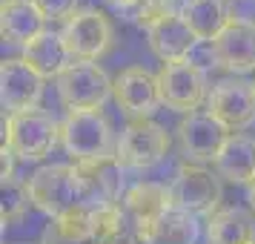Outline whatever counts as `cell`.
Instances as JSON below:
<instances>
[{"label": "cell", "instance_id": "cell-1", "mask_svg": "<svg viewBox=\"0 0 255 244\" xmlns=\"http://www.w3.org/2000/svg\"><path fill=\"white\" fill-rule=\"evenodd\" d=\"M60 147L72 164H95L115 158L118 138L101 109H69L60 121Z\"/></svg>", "mask_w": 255, "mask_h": 244}, {"label": "cell", "instance_id": "cell-2", "mask_svg": "<svg viewBox=\"0 0 255 244\" xmlns=\"http://www.w3.org/2000/svg\"><path fill=\"white\" fill-rule=\"evenodd\" d=\"M29 196L40 213L55 219L78 204L92 207L89 184L75 164H46L29 175Z\"/></svg>", "mask_w": 255, "mask_h": 244}, {"label": "cell", "instance_id": "cell-3", "mask_svg": "<svg viewBox=\"0 0 255 244\" xmlns=\"http://www.w3.org/2000/svg\"><path fill=\"white\" fill-rule=\"evenodd\" d=\"M60 144V124L43 109L3 115V147L20 161H43Z\"/></svg>", "mask_w": 255, "mask_h": 244}, {"label": "cell", "instance_id": "cell-4", "mask_svg": "<svg viewBox=\"0 0 255 244\" xmlns=\"http://www.w3.org/2000/svg\"><path fill=\"white\" fill-rule=\"evenodd\" d=\"M221 175L207 170L204 164H181L175 178L169 181V201L172 210L186 216H215L221 210Z\"/></svg>", "mask_w": 255, "mask_h": 244}, {"label": "cell", "instance_id": "cell-5", "mask_svg": "<svg viewBox=\"0 0 255 244\" xmlns=\"http://www.w3.org/2000/svg\"><path fill=\"white\" fill-rule=\"evenodd\" d=\"M169 132L152 118H135L118 135L115 158L124 170H149L169 152Z\"/></svg>", "mask_w": 255, "mask_h": 244}, {"label": "cell", "instance_id": "cell-6", "mask_svg": "<svg viewBox=\"0 0 255 244\" xmlns=\"http://www.w3.org/2000/svg\"><path fill=\"white\" fill-rule=\"evenodd\" d=\"M60 37L69 49L72 60L81 63H98L112 46V23L101 9H78L66 17V23L60 29Z\"/></svg>", "mask_w": 255, "mask_h": 244}, {"label": "cell", "instance_id": "cell-7", "mask_svg": "<svg viewBox=\"0 0 255 244\" xmlns=\"http://www.w3.org/2000/svg\"><path fill=\"white\" fill-rule=\"evenodd\" d=\"M112 83L104 66L72 60L58 78V95L66 109H101L112 95Z\"/></svg>", "mask_w": 255, "mask_h": 244}, {"label": "cell", "instance_id": "cell-8", "mask_svg": "<svg viewBox=\"0 0 255 244\" xmlns=\"http://www.w3.org/2000/svg\"><path fill=\"white\" fill-rule=\"evenodd\" d=\"M158 89H161V104L172 112L192 115L198 106L207 101V78L201 66L192 60H178V63H163L158 72Z\"/></svg>", "mask_w": 255, "mask_h": 244}, {"label": "cell", "instance_id": "cell-9", "mask_svg": "<svg viewBox=\"0 0 255 244\" xmlns=\"http://www.w3.org/2000/svg\"><path fill=\"white\" fill-rule=\"evenodd\" d=\"M178 147L189 164H207L215 161L224 144L230 141V129L209 112H192L178 124Z\"/></svg>", "mask_w": 255, "mask_h": 244}, {"label": "cell", "instance_id": "cell-10", "mask_svg": "<svg viewBox=\"0 0 255 244\" xmlns=\"http://www.w3.org/2000/svg\"><path fill=\"white\" fill-rule=\"evenodd\" d=\"M207 112L218 118L230 132L250 127L255 121V86L241 78H224L209 89Z\"/></svg>", "mask_w": 255, "mask_h": 244}, {"label": "cell", "instance_id": "cell-11", "mask_svg": "<svg viewBox=\"0 0 255 244\" xmlns=\"http://www.w3.org/2000/svg\"><path fill=\"white\" fill-rule=\"evenodd\" d=\"M43 86H46V81L23 58L3 60V66H0V101H3V109L9 115L37 109L40 98H43Z\"/></svg>", "mask_w": 255, "mask_h": 244}, {"label": "cell", "instance_id": "cell-12", "mask_svg": "<svg viewBox=\"0 0 255 244\" xmlns=\"http://www.w3.org/2000/svg\"><path fill=\"white\" fill-rule=\"evenodd\" d=\"M121 207H124V216H127L135 239H140L149 227H155L172 210L169 187L155 184V181H138L135 187H129L127 193H124Z\"/></svg>", "mask_w": 255, "mask_h": 244}, {"label": "cell", "instance_id": "cell-13", "mask_svg": "<svg viewBox=\"0 0 255 244\" xmlns=\"http://www.w3.org/2000/svg\"><path fill=\"white\" fill-rule=\"evenodd\" d=\"M112 98L132 121L135 118H149L155 112V106L161 104L158 75L146 72L143 66H129L112 83Z\"/></svg>", "mask_w": 255, "mask_h": 244}, {"label": "cell", "instance_id": "cell-14", "mask_svg": "<svg viewBox=\"0 0 255 244\" xmlns=\"http://www.w3.org/2000/svg\"><path fill=\"white\" fill-rule=\"evenodd\" d=\"M212 55L218 66L227 72H253L255 69V23L232 17L230 26L212 40Z\"/></svg>", "mask_w": 255, "mask_h": 244}, {"label": "cell", "instance_id": "cell-15", "mask_svg": "<svg viewBox=\"0 0 255 244\" xmlns=\"http://www.w3.org/2000/svg\"><path fill=\"white\" fill-rule=\"evenodd\" d=\"M149 35V49L155 52V58H161L163 63H178V60H189V52L198 43L195 32L186 26L181 12H166L161 20L146 29Z\"/></svg>", "mask_w": 255, "mask_h": 244}, {"label": "cell", "instance_id": "cell-16", "mask_svg": "<svg viewBox=\"0 0 255 244\" xmlns=\"http://www.w3.org/2000/svg\"><path fill=\"white\" fill-rule=\"evenodd\" d=\"M212 167L224 181L250 187V181L255 178V138L232 132L224 150L218 152V158L212 161Z\"/></svg>", "mask_w": 255, "mask_h": 244}, {"label": "cell", "instance_id": "cell-17", "mask_svg": "<svg viewBox=\"0 0 255 244\" xmlns=\"http://www.w3.org/2000/svg\"><path fill=\"white\" fill-rule=\"evenodd\" d=\"M43 23H46V17L37 12L32 0H3V6H0V32H3V40H9V43L26 46L29 40L46 32Z\"/></svg>", "mask_w": 255, "mask_h": 244}, {"label": "cell", "instance_id": "cell-18", "mask_svg": "<svg viewBox=\"0 0 255 244\" xmlns=\"http://www.w3.org/2000/svg\"><path fill=\"white\" fill-rule=\"evenodd\" d=\"M20 58H23L43 81H49V78L58 81L60 72L72 63V55H69V49H66V43H63V37H60V32H43V35H37L35 40H29L23 46V55H20Z\"/></svg>", "mask_w": 255, "mask_h": 244}, {"label": "cell", "instance_id": "cell-19", "mask_svg": "<svg viewBox=\"0 0 255 244\" xmlns=\"http://www.w3.org/2000/svg\"><path fill=\"white\" fill-rule=\"evenodd\" d=\"M40 244H95V207H78L60 213L46 224Z\"/></svg>", "mask_w": 255, "mask_h": 244}, {"label": "cell", "instance_id": "cell-20", "mask_svg": "<svg viewBox=\"0 0 255 244\" xmlns=\"http://www.w3.org/2000/svg\"><path fill=\"white\" fill-rule=\"evenodd\" d=\"M181 17L195 32L198 40H215L230 26V6L227 0H186L181 6Z\"/></svg>", "mask_w": 255, "mask_h": 244}, {"label": "cell", "instance_id": "cell-21", "mask_svg": "<svg viewBox=\"0 0 255 244\" xmlns=\"http://www.w3.org/2000/svg\"><path fill=\"white\" fill-rule=\"evenodd\" d=\"M207 239L209 244H253V216L241 207H221L215 216L207 219Z\"/></svg>", "mask_w": 255, "mask_h": 244}, {"label": "cell", "instance_id": "cell-22", "mask_svg": "<svg viewBox=\"0 0 255 244\" xmlns=\"http://www.w3.org/2000/svg\"><path fill=\"white\" fill-rule=\"evenodd\" d=\"M195 239H198L195 216L169 210L155 227H149V230L140 236L138 244H195Z\"/></svg>", "mask_w": 255, "mask_h": 244}, {"label": "cell", "instance_id": "cell-23", "mask_svg": "<svg viewBox=\"0 0 255 244\" xmlns=\"http://www.w3.org/2000/svg\"><path fill=\"white\" fill-rule=\"evenodd\" d=\"M32 204V196H29V181H20L17 175L12 178H3V224H17V221L26 216V210Z\"/></svg>", "mask_w": 255, "mask_h": 244}, {"label": "cell", "instance_id": "cell-24", "mask_svg": "<svg viewBox=\"0 0 255 244\" xmlns=\"http://www.w3.org/2000/svg\"><path fill=\"white\" fill-rule=\"evenodd\" d=\"M32 3L46 20H60V17L66 20L78 12V0H32Z\"/></svg>", "mask_w": 255, "mask_h": 244}, {"label": "cell", "instance_id": "cell-25", "mask_svg": "<svg viewBox=\"0 0 255 244\" xmlns=\"http://www.w3.org/2000/svg\"><path fill=\"white\" fill-rule=\"evenodd\" d=\"M109 3H112L115 9H135V12H138L143 0H109Z\"/></svg>", "mask_w": 255, "mask_h": 244}, {"label": "cell", "instance_id": "cell-26", "mask_svg": "<svg viewBox=\"0 0 255 244\" xmlns=\"http://www.w3.org/2000/svg\"><path fill=\"white\" fill-rule=\"evenodd\" d=\"M247 196H250V207H253V213H255V178L250 181V193H247Z\"/></svg>", "mask_w": 255, "mask_h": 244}, {"label": "cell", "instance_id": "cell-27", "mask_svg": "<svg viewBox=\"0 0 255 244\" xmlns=\"http://www.w3.org/2000/svg\"><path fill=\"white\" fill-rule=\"evenodd\" d=\"M95 244H138V239L132 236V239H124V242H95Z\"/></svg>", "mask_w": 255, "mask_h": 244}, {"label": "cell", "instance_id": "cell-28", "mask_svg": "<svg viewBox=\"0 0 255 244\" xmlns=\"http://www.w3.org/2000/svg\"><path fill=\"white\" fill-rule=\"evenodd\" d=\"M20 244H23V242H20Z\"/></svg>", "mask_w": 255, "mask_h": 244}, {"label": "cell", "instance_id": "cell-29", "mask_svg": "<svg viewBox=\"0 0 255 244\" xmlns=\"http://www.w3.org/2000/svg\"><path fill=\"white\" fill-rule=\"evenodd\" d=\"M253 86H255V83H253Z\"/></svg>", "mask_w": 255, "mask_h": 244}, {"label": "cell", "instance_id": "cell-30", "mask_svg": "<svg viewBox=\"0 0 255 244\" xmlns=\"http://www.w3.org/2000/svg\"><path fill=\"white\" fill-rule=\"evenodd\" d=\"M253 244H255V242H253Z\"/></svg>", "mask_w": 255, "mask_h": 244}]
</instances>
